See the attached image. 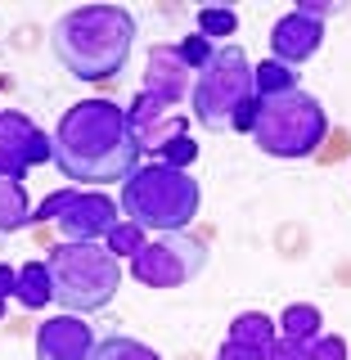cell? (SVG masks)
I'll return each mask as SVG.
<instances>
[{"instance_id": "3", "label": "cell", "mask_w": 351, "mask_h": 360, "mask_svg": "<svg viewBox=\"0 0 351 360\" xmlns=\"http://www.w3.org/2000/svg\"><path fill=\"white\" fill-rule=\"evenodd\" d=\"M189 108L194 122L217 135L248 131L253 135L257 122V86H253V63L248 50L234 41H225L212 50V59L203 72H194V90H189Z\"/></svg>"}, {"instance_id": "11", "label": "cell", "mask_w": 351, "mask_h": 360, "mask_svg": "<svg viewBox=\"0 0 351 360\" xmlns=\"http://www.w3.org/2000/svg\"><path fill=\"white\" fill-rule=\"evenodd\" d=\"M189 90H194V68L180 59L176 45H149L140 95H149V99H158V104H172L176 108Z\"/></svg>"}, {"instance_id": "26", "label": "cell", "mask_w": 351, "mask_h": 360, "mask_svg": "<svg viewBox=\"0 0 351 360\" xmlns=\"http://www.w3.org/2000/svg\"><path fill=\"white\" fill-rule=\"evenodd\" d=\"M72 194H77L72 185H68V189H54V194L45 198V202H41L37 212H32V225H41V221H54V217H59V212L68 207V198H72Z\"/></svg>"}, {"instance_id": "21", "label": "cell", "mask_w": 351, "mask_h": 360, "mask_svg": "<svg viewBox=\"0 0 351 360\" xmlns=\"http://www.w3.org/2000/svg\"><path fill=\"white\" fill-rule=\"evenodd\" d=\"M144 243H149V239H144V230H140L135 221H117V225L108 230V239H104V248L117 257V262H122V257H131V262H135Z\"/></svg>"}, {"instance_id": "2", "label": "cell", "mask_w": 351, "mask_h": 360, "mask_svg": "<svg viewBox=\"0 0 351 360\" xmlns=\"http://www.w3.org/2000/svg\"><path fill=\"white\" fill-rule=\"evenodd\" d=\"M135 45V14L122 5H77L54 18L50 50L77 82H113Z\"/></svg>"}, {"instance_id": "25", "label": "cell", "mask_w": 351, "mask_h": 360, "mask_svg": "<svg viewBox=\"0 0 351 360\" xmlns=\"http://www.w3.org/2000/svg\"><path fill=\"white\" fill-rule=\"evenodd\" d=\"M311 360H347V338L320 333V338L311 342Z\"/></svg>"}, {"instance_id": "14", "label": "cell", "mask_w": 351, "mask_h": 360, "mask_svg": "<svg viewBox=\"0 0 351 360\" xmlns=\"http://www.w3.org/2000/svg\"><path fill=\"white\" fill-rule=\"evenodd\" d=\"M14 302L27 311H41L54 302V288H50V266L45 262H27L18 266V284H14Z\"/></svg>"}, {"instance_id": "6", "label": "cell", "mask_w": 351, "mask_h": 360, "mask_svg": "<svg viewBox=\"0 0 351 360\" xmlns=\"http://www.w3.org/2000/svg\"><path fill=\"white\" fill-rule=\"evenodd\" d=\"M329 135V112H324L320 95L311 90H284V95L257 99V122H253V144L266 158H311Z\"/></svg>"}, {"instance_id": "9", "label": "cell", "mask_w": 351, "mask_h": 360, "mask_svg": "<svg viewBox=\"0 0 351 360\" xmlns=\"http://www.w3.org/2000/svg\"><path fill=\"white\" fill-rule=\"evenodd\" d=\"M117 221H122V207L104 189H77L68 198V207L54 217V225H59V234L68 243H99V239H108V230Z\"/></svg>"}, {"instance_id": "28", "label": "cell", "mask_w": 351, "mask_h": 360, "mask_svg": "<svg viewBox=\"0 0 351 360\" xmlns=\"http://www.w3.org/2000/svg\"><path fill=\"white\" fill-rule=\"evenodd\" d=\"M217 360H266L257 347H243V342H234V338H225L221 342V352H217Z\"/></svg>"}, {"instance_id": "5", "label": "cell", "mask_w": 351, "mask_h": 360, "mask_svg": "<svg viewBox=\"0 0 351 360\" xmlns=\"http://www.w3.org/2000/svg\"><path fill=\"white\" fill-rule=\"evenodd\" d=\"M50 266V288L54 302L72 315L104 311L122 288V262L108 252L104 243H68L59 239L45 257Z\"/></svg>"}, {"instance_id": "7", "label": "cell", "mask_w": 351, "mask_h": 360, "mask_svg": "<svg viewBox=\"0 0 351 360\" xmlns=\"http://www.w3.org/2000/svg\"><path fill=\"white\" fill-rule=\"evenodd\" d=\"M208 266V243L194 234H158L153 243L140 248V257L131 262V279L144 288H180L189 279L203 275Z\"/></svg>"}, {"instance_id": "20", "label": "cell", "mask_w": 351, "mask_h": 360, "mask_svg": "<svg viewBox=\"0 0 351 360\" xmlns=\"http://www.w3.org/2000/svg\"><path fill=\"white\" fill-rule=\"evenodd\" d=\"M234 32H239V14H234L230 5H208V9H198V37L221 41V37H234Z\"/></svg>"}, {"instance_id": "10", "label": "cell", "mask_w": 351, "mask_h": 360, "mask_svg": "<svg viewBox=\"0 0 351 360\" xmlns=\"http://www.w3.org/2000/svg\"><path fill=\"white\" fill-rule=\"evenodd\" d=\"M127 127H131V140H135L140 153H162L172 140L185 135L189 122L180 117L172 104H158V99H149V95L135 90V104L127 108Z\"/></svg>"}, {"instance_id": "22", "label": "cell", "mask_w": 351, "mask_h": 360, "mask_svg": "<svg viewBox=\"0 0 351 360\" xmlns=\"http://www.w3.org/2000/svg\"><path fill=\"white\" fill-rule=\"evenodd\" d=\"M158 158H162L167 167H176V172H189V167H194V158H198V144L189 140V135H180V140H172Z\"/></svg>"}, {"instance_id": "13", "label": "cell", "mask_w": 351, "mask_h": 360, "mask_svg": "<svg viewBox=\"0 0 351 360\" xmlns=\"http://www.w3.org/2000/svg\"><path fill=\"white\" fill-rule=\"evenodd\" d=\"M320 45H324V22L298 14V9L284 14L275 27H270V59H279V63H288V68L315 59Z\"/></svg>"}, {"instance_id": "27", "label": "cell", "mask_w": 351, "mask_h": 360, "mask_svg": "<svg viewBox=\"0 0 351 360\" xmlns=\"http://www.w3.org/2000/svg\"><path fill=\"white\" fill-rule=\"evenodd\" d=\"M298 14H307V18H315V22H324V18L343 14V5H338V0H302Z\"/></svg>"}, {"instance_id": "8", "label": "cell", "mask_w": 351, "mask_h": 360, "mask_svg": "<svg viewBox=\"0 0 351 360\" xmlns=\"http://www.w3.org/2000/svg\"><path fill=\"white\" fill-rule=\"evenodd\" d=\"M41 162H54V140L27 112L5 108L0 112V180H23L27 167Z\"/></svg>"}, {"instance_id": "15", "label": "cell", "mask_w": 351, "mask_h": 360, "mask_svg": "<svg viewBox=\"0 0 351 360\" xmlns=\"http://www.w3.org/2000/svg\"><path fill=\"white\" fill-rule=\"evenodd\" d=\"M324 315H320V307H311V302H293V307H284V315L275 320V329L284 333V338H293V342H315L324 329Z\"/></svg>"}, {"instance_id": "19", "label": "cell", "mask_w": 351, "mask_h": 360, "mask_svg": "<svg viewBox=\"0 0 351 360\" xmlns=\"http://www.w3.org/2000/svg\"><path fill=\"white\" fill-rule=\"evenodd\" d=\"M90 360H162L153 352V347H144L140 338H127V333H108L95 342V352H90Z\"/></svg>"}, {"instance_id": "23", "label": "cell", "mask_w": 351, "mask_h": 360, "mask_svg": "<svg viewBox=\"0 0 351 360\" xmlns=\"http://www.w3.org/2000/svg\"><path fill=\"white\" fill-rule=\"evenodd\" d=\"M176 50H180V59H185L189 68H194V72H203V68H208V59H212V50H217V45H212L208 37H198V32H194V37H185V41L176 45Z\"/></svg>"}, {"instance_id": "16", "label": "cell", "mask_w": 351, "mask_h": 360, "mask_svg": "<svg viewBox=\"0 0 351 360\" xmlns=\"http://www.w3.org/2000/svg\"><path fill=\"white\" fill-rule=\"evenodd\" d=\"M27 225H32V207L23 180H0V234H18Z\"/></svg>"}, {"instance_id": "1", "label": "cell", "mask_w": 351, "mask_h": 360, "mask_svg": "<svg viewBox=\"0 0 351 360\" xmlns=\"http://www.w3.org/2000/svg\"><path fill=\"white\" fill-rule=\"evenodd\" d=\"M54 167L63 180L82 189H99L127 180L140 167V149L131 140L127 108L113 99H77L54 127Z\"/></svg>"}, {"instance_id": "17", "label": "cell", "mask_w": 351, "mask_h": 360, "mask_svg": "<svg viewBox=\"0 0 351 360\" xmlns=\"http://www.w3.org/2000/svg\"><path fill=\"white\" fill-rule=\"evenodd\" d=\"M275 320H270V315H262V311H239L230 320V338L234 342H243V347H257V352L266 356V347L275 342Z\"/></svg>"}, {"instance_id": "4", "label": "cell", "mask_w": 351, "mask_h": 360, "mask_svg": "<svg viewBox=\"0 0 351 360\" xmlns=\"http://www.w3.org/2000/svg\"><path fill=\"white\" fill-rule=\"evenodd\" d=\"M122 217L135 221L144 234H180L189 230V221L203 207V189L189 172H176L167 162H144L122 180V198H117Z\"/></svg>"}, {"instance_id": "12", "label": "cell", "mask_w": 351, "mask_h": 360, "mask_svg": "<svg viewBox=\"0 0 351 360\" xmlns=\"http://www.w3.org/2000/svg\"><path fill=\"white\" fill-rule=\"evenodd\" d=\"M95 342L99 338L90 333L82 315L63 311V315H50L37 329V360H90Z\"/></svg>"}, {"instance_id": "24", "label": "cell", "mask_w": 351, "mask_h": 360, "mask_svg": "<svg viewBox=\"0 0 351 360\" xmlns=\"http://www.w3.org/2000/svg\"><path fill=\"white\" fill-rule=\"evenodd\" d=\"M266 360H311V342H293V338L275 333V342L266 347Z\"/></svg>"}, {"instance_id": "18", "label": "cell", "mask_w": 351, "mask_h": 360, "mask_svg": "<svg viewBox=\"0 0 351 360\" xmlns=\"http://www.w3.org/2000/svg\"><path fill=\"white\" fill-rule=\"evenodd\" d=\"M302 72L279 59H262L253 63V86H257V99H270V95H284V90H298Z\"/></svg>"}, {"instance_id": "29", "label": "cell", "mask_w": 351, "mask_h": 360, "mask_svg": "<svg viewBox=\"0 0 351 360\" xmlns=\"http://www.w3.org/2000/svg\"><path fill=\"white\" fill-rule=\"evenodd\" d=\"M0 112H5V108H0Z\"/></svg>"}]
</instances>
